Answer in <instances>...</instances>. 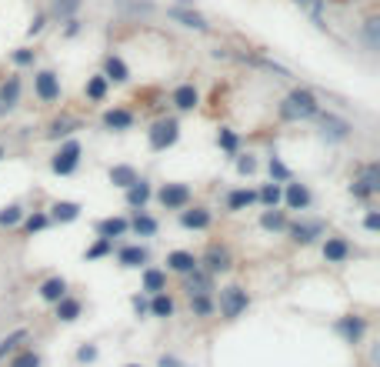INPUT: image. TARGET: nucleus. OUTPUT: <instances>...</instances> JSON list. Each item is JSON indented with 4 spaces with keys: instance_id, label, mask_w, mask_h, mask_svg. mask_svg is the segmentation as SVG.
Returning <instances> with one entry per match:
<instances>
[{
    "instance_id": "9d476101",
    "label": "nucleus",
    "mask_w": 380,
    "mask_h": 367,
    "mask_svg": "<svg viewBox=\"0 0 380 367\" xmlns=\"http://www.w3.org/2000/svg\"><path fill=\"white\" fill-rule=\"evenodd\" d=\"M287 234H291L293 244L310 248L317 238H324L327 234V224L324 220H293V224H287Z\"/></svg>"
},
{
    "instance_id": "3c124183",
    "label": "nucleus",
    "mask_w": 380,
    "mask_h": 367,
    "mask_svg": "<svg viewBox=\"0 0 380 367\" xmlns=\"http://www.w3.org/2000/svg\"><path fill=\"white\" fill-rule=\"evenodd\" d=\"M47 21H50V17H47V11H37V14H33V17H31V27H27V37H37V33H44Z\"/></svg>"
},
{
    "instance_id": "393cba45",
    "label": "nucleus",
    "mask_w": 380,
    "mask_h": 367,
    "mask_svg": "<svg viewBox=\"0 0 380 367\" xmlns=\"http://www.w3.org/2000/svg\"><path fill=\"white\" fill-rule=\"evenodd\" d=\"M37 294H40V301H44V304H57L67 294V277H60V274L47 277V281L37 287Z\"/></svg>"
},
{
    "instance_id": "4c0bfd02",
    "label": "nucleus",
    "mask_w": 380,
    "mask_h": 367,
    "mask_svg": "<svg viewBox=\"0 0 380 367\" xmlns=\"http://www.w3.org/2000/svg\"><path fill=\"white\" fill-rule=\"evenodd\" d=\"M281 201H283V184L271 181L257 191V204H264V207H281Z\"/></svg>"
},
{
    "instance_id": "052dcab7",
    "label": "nucleus",
    "mask_w": 380,
    "mask_h": 367,
    "mask_svg": "<svg viewBox=\"0 0 380 367\" xmlns=\"http://www.w3.org/2000/svg\"><path fill=\"white\" fill-rule=\"evenodd\" d=\"M127 367H141V364H127Z\"/></svg>"
},
{
    "instance_id": "39448f33",
    "label": "nucleus",
    "mask_w": 380,
    "mask_h": 367,
    "mask_svg": "<svg viewBox=\"0 0 380 367\" xmlns=\"http://www.w3.org/2000/svg\"><path fill=\"white\" fill-rule=\"evenodd\" d=\"M157 201H161L163 211H177V214H180L184 207L194 204V191H190V184H184V181H170L157 191Z\"/></svg>"
},
{
    "instance_id": "bf43d9fd",
    "label": "nucleus",
    "mask_w": 380,
    "mask_h": 367,
    "mask_svg": "<svg viewBox=\"0 0 380 367\" xmlns=\"http://www.w3.org/2000/svg\"><path fill=\"white\" fill-rule=\"evenodd\" d=\"M4 157H7V147H4V144H0V161H4Z\"/></svg>"
},
{
    "instance_id": "f3484780",
    "label": "nucleus",
    "mask_w": 380,
    "mask_h": 367,
    "mask_svg": "<svg viewBox=\"0 0 380 367\" xmlns=\"http://www.w3.org/2000/svg\"><path fill=\"white\" fill-rule=\"evenodd\" d=\"M21 94H23V84L21 77L11 74L4 84H0V114H11L17 104H21Z\"/></svg>"
},
{
    "instance_id": "4468645a",
    "label": "nucleus",
    "mask_w": 380,
    "mask_h": 367,
    "mask_svg": "<svg viewBox=\"0 0 380 367\" xmlns=\"http://www.w3.org/2000/svg\"><path fill=\"white\" fill-rule=\"evenodd\" d=\"M214 224V211L204 204H194V207H184L180 211V227L184 230H207V227Z\"/></svg>"
},
{
    "instance_id": "c756f323",
    "label": "nucleus",
    "mask_w": 380,
    "mask_h": 367,
    "mask_svg": "<svg viewBox=\"0 0 380 367\" xmlns=\"http://www.w3.org/2000/svg\"><path fill=\"white\" fill-rule=\"evenodd\" d=\"M54 307H57V321H60V324H74L77 317L84 314V304L77 301V297H70V294H64Z\"/></svg>"
},
{
    "instance_id": "ddd939ff",
    "label": "nucleus",
    "mask_w": 380,
    "mask_h": 367,
    "mask_svg": "<svg viewBox=\"0 0 380 367\" xmlns=\"http://www.w3.org/2000/svg\"><path fill=\"white\" fill-rule=\"evenodd\" d=\"M117 264L124 270H143L151 264V250L143 248V244H124L117 250Z\"/></svg>"
},
{
    "instance_id": "f03ea898",
    "label": "nucleus",
    "mask_w": 380,
    "mask_h": 367,
    "mask_svg": "<svg viewBox=\"0 0 380 367\" xmlns=\"http://www.w3.org/2000/svg\"><path fill=\"white\" fill-rule=\"evenodd\" d=\"M177 141H180V120L177 117H157L147 130V144H151L153 154L170 151Z\"/></svg>"
},
{
    "instance_id": "1a4fd4ad",
    "label": "nucleus",
    "mask_w": 380,
    "mask_h": 367,
    "mask_svg": "<svg viewBox=\"0 0 380 367\" xmlns=\"http://www.w3.org/2000/svg\"><path fill=\"white\" fill-rule=\"evenodd\" d=\"M33 94L40 104H57L60 94H64V87H60V77L54 70H37L33 74Z\"/></svg>"
},
{
    "instance_id": "4be33fe9",
    "label": "nucleus",
    "mask_w": 380,
    "mask_h": 367,
    "mask_svg": "<svg viewBox=\"0 0 380 367\" xmlns=\"http://www.w3.org/2000/svg\"><path fill=\"white\" fill-rule=\"evenodd\" d=\"M141 291L147 294V297H153V294H163L167 291V270H161V267H143V274H141Z\"/></svg>"
},
{
    "instance_id": "79ce46f5",
    "label": "nucleus",
    "mask_w": 380,
    "mask_h": 367,
    "mask_svg": "<svg viewBox=\"0 0 380 367\" xmlns=\"http://www.w3.org/2000/svg\"><path fill=\"white\" fill-rule=\"evenodd\" d=\"M27 217V211H23V204H7L4 211H0V227H21V220Z\"/></svg>"
},
{
    "instance_id": "f8f14e48",
    "label": "nucleus",
    "mask_w": 380,
    "mask_h": 367,
    "mask_svg": "<svg viewBox=\"0 0 380 367\" xmlns=\"http://www.w3.org/2000/svg\"><path fill=\"white\" fill-rule=\"evenodd\" d=\"M287 211H307V207L314 204V194H310V187L300 181H287L283 184V201H281Z\"/></svg>"
},
{
    "instance_id": "9b49d317",
    "label": "nucleus",
    "mask_w": 380,
    "mask_h": 367,
    "mask_svg": "<svg viewBox=\"0 0 380 367\" xmlns=\"http://www.w3.org/2000/svg\"><path fill=\"white\" fill-rule=\"evenodd\" d=\"M100 124H104V130H110V134H127V130H134V124H137V114H134L131 107H107L104 117H100Z\"/></svg>"
},
{
    "instance_id": "58836bf2",
    "label": "nucleus",
    "mask_w": 380,
    "mask_h": 367,
    "mask_svg": "<svg viewBox=\"0 0 380 367\" xmlns=\"http://www.w3.org/2000/svg\"><path fill=\"white\" fill-rule=\"evenodd\" d=\"M214 311H217V304H214L210 294H194V297H190V314H194V317L204 321V317H210Z\"/></svg>"
},
{
    "instance_id": "dca6fc26",
    "label": "nucleus",
    "mask_w": 380,
    "mask_h": 367,
    "mask_svg": "<svg viewBox=\"0 0 380 367\" xmlns=\"http://www.w3.org/2000/svg\"><path fill=\"white\" fill-rule=\"evenodd\" d=\"M170 104H174L180 114H190V110L200 107V90L194 84H177L174 94H170Z\"/></svg>"
},
{
    "instance_id": "09e8293b",
    "label": "nucleus",
    "mask_w": 380,
    "mask_h": 367,
    "mask_svg": "<svg viewBox=\"0 0 380 367\" xmlns=\"http://www.w3.org/2000/svg\"><path fill=\"white\" fill-rule=\"evenodd\" d=\"M11 60H13V67H33L37 50H33V47H17V50L11 54Z\"/></svg>"
},
{
    "instance_id": "0eeeda50",
    "label": "nucleus",
    "mask_w": 380,
    "mask_h": 367,
    "mask_svg": "<svg viewBox=\"0 0 380 367\" xmlns=\"http://www.w3.org/2000/svg\"><path fill=\"white\" fill-rule=\"evenodd\" d=\"M334 331L344 344L357 347L360 341H364V334H367V317H360V314H344V317L334 321Z\"/></svg>"
},
{
    "instance_id": "37998d69",
    "label": "nucleus",
    "mask_w": 380,
    "mask_h": 367,
    "mask_svg": "<svg viewBox=\"0 0 380 367\" xmlns=\"http://www.w3.org/2000/svg\"><path fill=\"white\" fill-rule=\"evenodd\" d=\"M267 171H271V181L273 184H287V181H293V174H291V167L277 157V154H271V161H267Z\"/></svg>"
},
{
    "instance_id": "aec40b11",
    "label": "nucleus",
    "mask_w": 380,
    "mask_h": 367,
    "mask_svg": "<svg viewBox=\"0 0 380 367\" xmlns=\"http://www.w3.org/2000/svg\"><path fill=\"white\" fill-rule=\"evenodd\" d=\"M324 260L327 264H347L350 260V240L334 234V238L324 240Z\"/></svg>"
},
{
    "instance_id": "7c9ffc66",
    "label": "nucleus",
    "mask_w": 380,
    "mask_h": 367,
    "mask_svg": "<svg viewBox=\"0 0 380 367\" xmlns=\"http://www.w3.org/2000/svg\"><path fill=\"white\" fill-rule=\"evenodd\" d=\"M227 211L230 214H237V211H247V207L257 204V191H250V187H237V191H230L227 194Z\"/></svg>"
},
{
    "instance_id": "2f4dec72",
    "label": "nucleus",
    "mask_w": 380,
    "mask_h": 367,
    "mask_svg": "<svg viewBox=\"0 0 380 367\" xmlns=\"http://www.w3.org/2000/svg\"><path fill=\"white\" fill-rule=\"evenodd\" d=\"M110 94V84H107V77L104 74H94L87 77V84H84V97L90 100V104H104Z\"/></svg>"
},
{
    "instance_id": "a19ab883",
    "label": "nucleus",
    "mask_w": 380,
    "mask_h": 367,
    "mask_svg": "<svg viewBox=\"0 0 380 367\" xmlns=\"http://www.w3.org/2000/svg\"><path fill=\"white\" fill-rule=\"evenodd\" d=\"M360 181L367 184L370 187V194L377 197L380 194V164L377 161H370V164H364V167H360V174H357Z\"/></svg>"
},
{
    "instance_id": "c03bdc74",
    "label": "nucleus",
    "mask_w": 380,
    "mask_h": 367,
    "mask_svg": "<svg viewBox=\"0 0 380 367\" xmlns=\"http://www.w3.org/2000/svg\"><path fill=\"white\" fill-rule=\"evenodd\" d=\"M110 254H114V240L97 238L87 250H84V260H104V257H110Z\"/></svg>"
},
{
    "instance_id": "a18cd8bd",
    "label": "nucleus",
    "mask_w": 380,
    "mask_h": 367,
    "mask_svg": "<svg viewBox=\"0 0 380 367\" xmlns=\"http://www.w3.org/2000/svg\"><path fill=\"white\" fill-rule=\"evenodd\" d=\"M21 227H23V234H40V230H47V227H50V217L47 214H40V211H37V214H27L21 220Z\"/></svg>"
},
{
    "instance_id": "cd10ccee",
    "label": "nucleus",
    "mask_w": 380,
    "mask_h": 367,
    "mask_svg": "<svg viewBox=\"0 0 380 367\" xmlns=\"http://www.w3.org/2000/svg\"><path fill=\"white\" fill-rule=\"evenodd\" d=\"M137 177H141V174H137V167H134V164H114V167L107 171V181L114 184V187H120V191H127Z\"/></svg>"
},
{
    "instance_id": "a211bd4d",
    "label": "nucleus",
    "mask_w": 380,
    "mask_h": 367,
    "mask_svg": "<svg viewBox=\"0 0 380 367\" xmlns=\"http://www.w3.org/2000/svg\"><path fill=\"white\" fill-rule=\"evenodd\" d=\"M151 197H153V184L147 181V177H137V181L127 187V207H131V211H143V207L151 204Z\"/></svg>"
},
{
    "instance_id": "bb28decb",
    "label": "nucleus",
    "mask_w": 380,
    "mask_h": 367,
    "mask_svg": "<svg viewBox=\"0 0 380 367\" xmlns=\"http://www.w3.org/2000/svg\"><path fill=\"white\" fill-rule=\"evenodd\" d=\"M200 264H197V257L190 254V250H170L167 254V270H174V274H190V270H197Z\"/></svg>"
},
{
    "instance_id": "49530a36",
    "label": "nucleus",
    "mask_w": 380,
    "mask_h": 367,
    "mask_svg": "<svg viewBox=\"0 0 380 367\" xmlns=\"http://www.w3.org/2000/svg\"><path fill=\"white\" fill-rule=\"evenodd\" d=\"M7 367H40V354L37 351H17V354H11V364Z\"/></svg>"
},
{
    "instance_id": "de8ad7c7",
    "label": "nucleus",
    "mask_w": 380,
    "mask_h": 367,
    "mask_svg": "<svg viewBox=\"0 0 380 367\" xmlns=\"http://www.w3.org/2000/svg\"><path fill=\"white\" fill-rule=\"evenodd\" d=\"M234 164H237V174L240 177H250V174H257V157L254 154H234Z\"/></svg>"
},
{
    "instance_id": "f257e3e1",
    "label": "nucleus",
    "mask_w": 380,
    "mask_h": 367,
    "mask_svg": "<svg viewBox=\"0 0 380 367\" xmlns=\"http://www.w3.org/2000/svg\"><path fill=\"white\" fill-rule=\"evenodd\" d=\"M281 120L287 124H297V120H310L320 114V100H317L314 90H307V87H293L291 94L281 100V107H277Z\"/></svg>"
},
{
    "instance_id": "5701e85b",
    "label": "nucleus",
    "mask_w": 380,
    "mask_h": 367,
    "mask_svg": "<svg viewBox=\"0 0 380 367\" xmlns=\"http://www.w3.org/2000/svg\"><path fill=\"white\" fill-rule=\"evenodd\" d=\"M184 291H187V297H194V294H214V277L200 267L190 270V274H184Z\"/></svg>"
},
{
    "instance_id": "423d86ee",
    "label": "nucleus",
    "mask_w": 380,
    "mask_h": 367,
    "mask_svg": "<svg viewBox=\"0 0 380 367\" xmlns=\"http://www.w3.org/2000/svg\"><path fill=\"white\" fill-rule=\"evenodd\" d=\"M250 307V294L237 284H230V287H220V314L227 317V321H237L240 314H247Z\"/></svg>"
},
{
    "instance_id": "ea45409f",
    "label": "nucleus",
    "mask_w": 380,
    "mask_h": 367,
    "mask_svg": "<svg viewBox=\"0 0 380 367\" xmlns=\"http://www.w3.org/2000/svg\"><path fill=\"white\" fill-rule=\"evenodd\" d=\"M217 147L224 154H230V157H234V154H240V134H237V130H230V127H220L217 130Z\"/></svg>"
},
{
    "instance_id": "a878e982",
    "label": "nucleus",
    "mask_w": 380,
    "mask_h": 367,
    "mask_svg": "<svg viewBox=\"0 0 380 367\" xmlns=\"http://www.w3.org/2000/svg\"><path fill=\"white\" fill-rule=\"evenodd\" d=\"M287 214H283L281 207H264V214H261V230H267V234H283L287 230Z\"/></svg>"
},
{
    "instance_id": "412c9836",
    "label": "nucleus",
    "mask_w": 380,
    "mask_h": 367,
    "mask_svg": "<svg viewBox=\"0 0 380 367\" xmlns=\"http://www.w3.org/2000/svg\"><path fill=\"white\" fill-rule=\"evenodd\" d=\"M80 211L84 207L77 204V201H54L50 204V224H74V220H80Z\"/></svg>"
},
{
    "instance_id": "c9c22d12",
    "label": "nucleus",
    "mask_w": 380,
    "mask_h": 367,
    "mask_svg": "<svg viewBox=\"0 0 380 367\" xmlns=\"http://www.w3.org/2000/svg\"><path fill=\"white\" fill-rule=\"evenodd\" d=\"M23 341H27V327H17V331H11V334L4 337V341H0V364H4L11 354H17Z\"/></svg>"
},
{
    "instance_id": "473e14b6",
    "label": "nucleus",
    "mask_w": 380,
    "mask_h": 367,
    "mask_svg": "<svg viewBox=\"0 0 380 367\" xmlns=\"http://www.w3.org/2000/svg\"><path fill=\"white\" fill-rule=\"evenodd\" d=\"M174 311H177V304H174V297H170L167 291H163V294H153L151 304H147V314H151V317H161V321L174 317Z\"/></svg>"
},
{
    "instance_id": "8fccbe9b",
    "label": "nucleus",
    "mask_w": 380,
    "mask_h": 367,
    "mask_svg": "<svg viewBox=\"0 0 380 367\" xmlns=\"http://www.w3.org/2000/svg\"><path fill=\"white\" fill-rule=\"evenodd\" d=\"M364 37H367L370 50H377V47H380V21H377V17H370V21L364 23Z\"/></svg>"
},
{
    "instance_id": "864d4df0",
    "label": "nucleus",
    "mask_w": 380,
    "mask_h": 367,
    "mask_svg": "<svg viewBox=\"0 0 380 367\" xmlns=\"http://www.w3.org/2000/svg\"><path fill=\"white\" fill-rule=\"evenodd\" d=\"M350 197H354V201H370V187L364 181H360V177H354V181H350Z\"/></svg>"
},
{
    "instance_id": "6e6d98bb",
    "label": "nucleus",
    "mask_w": 380,
    "mask_h": 367,
    "mask_svg": "<svg viewBox=\"0 0 380 367\" xmlns=\"http://www.w3.org/2000/svg\"><path fill=\"white\" fill-rule=\"evenodd\" d=\"M364 230L377 234V230H380V211H370V214L364 217Z\"/></svg>"
},
{
    "instance_id": "f704fd0d",
    "label": "nucleus",
    "mask_w": 380,
    "mask_h": 367,
    "mask_svg": "<svg viewBox=\"0 0 380 367\" xmlns=\"http://www.w3.org/2000/svg\"><path fill=\"white\" fill-rule=\"evenodd\" d=\"M74 130H80V120L77 117H57L54 124L47 127V137H50V141H67Z\"/></svg>"
},
{
    "instance_id": "e433bc0d",
    "label": "nucleus",
    "mask_w": 380,
    "mask_h": 367,
    "mask_svg": "<svg viewBox=\"0 0 380 367\" xmlns=\"http://www.w3.org/2000/svg\"><path fill=\"white\" fill-rule=\"evenodd\" d=\"M293 4H297V7H300V11H304L307 17L320 27V31H327V21H324V4L327 0H293Z\"/></svg>"
},
{
    "instance_id": "c85d7f7f",
    "label": "nucleus",
    "mask_w": 380,
    "mask_h": 367,
    "mask_svg": "<svg viewBox=\"0 0 380 367\" xmlns=\"http://www.w3.org/2000/svg\"><path fill=\"white\" fill-rule=\"evenodd\" d=\"M131 230L137 234V238H157L161 224H157V217H151L147 211H134V217H131Z\"/></svg>"
},
{
    "instance_id": "b1692460",
    "label": "nucleus",
    "mask_w": 380,
    "mask_h": 367,
    "mask_svg": "<svg viewBox=\"0 0 380 367\" xmlns=\"http://www.w3.org/2000/svg\"><path fill=\"white\" fill-rule=\"evenodd\" d=\"M104 77H107V84H127V80H131V67H127L124 57L107 54V60H104Z\"/></svg>"
},
{
    "instance_id": "7ed1b4c3",
    "label": "nucleus",
    "mask_w": 380,
    "mask_h": 367,
    "mask_svg": "<svg viewBox=\"0 0 380 367\" xmlns=\"http://www.w3.org/2000/svg\"><path fill=\"white\" fill-rule=\"evenodd\" d=\"M80 157H84L80 141L67 137V141H60V147L54 151V157H50V171H54L57 177H70V174H77V167H80Z\"/></svg>"
},
{
    "instance_id": "5fc2aeb1",
    "label": "nucleus",
    "mask_w": 380,
    "mask_h": 367,
    "mask_svg": "<svg viewBox=\"0 0 380 367\" xmlns=\"http://www.w3.org/2000/svg\"><path fill=\"white\" fill-rule=\"evenodd\" d=\"M147 304H151V297H147V294H134V297H131V307H134V314H137V317H143V314H147Z\"/></svg>"
},
{
    "instance_id": "2eb2a0df",
    "label": "nucleus",
    "mask_w": 380,
    "mask_h": 367,
    "mask_svg": "<svg viewBox=\"0 0 380 367\" xmlns=\"http://www.w3.org/2000/svg\"><path fill=\"white\" fill-rule=\"evenodd\" d=\"M170 21H177L180 27H187V31H200V33L210 31V21H207L197 7H170Z\"/></svg>"
},
{
    "instance_id": "6e6552de",
    "label": "nucleus",
    "mask_w": 380,
    "mask_h": 367,
    "mask_svg": "<svg viewBox=\"0 0 380 367\" xmlns=\"http://www.w3.org/2000/svg\"><path fill=\"white\" fill-rule=\"evenodd\" d=\"M197 264H200V270H207L210 277H217V274H227V270L234 267V257H230V250L224 248V244H210V248L204 250V257H197Z\"/></svg>"
},
{
    "instance_id": "13d9d810",
    "label": "nucleus",
    "mask_w": 380,
    "mask_h": 367,
    "mask_svg": "<svg viewBox=\"0 0 380 367\" xmlns=\"http://www.w3.org/2000/svg\"><path fill=\"white\" fill-rule=\"evenodd\" d=\"M161 367H184V364H180L174 354H163V357H161Z\"/></svg>"
},
{
    "instance_id": "72a5a7b5",
    "label": "nucleus",
    "mask_w": 380,
    "mask_h": 367,
    "mask_svg": "<svg viewBox=\"0 0 380 367\" xmlns=\"http://www.w3.org/2000/svg\"><path fill=\"white\" fill-rule=\"evenodd\" d=\"M80 7H84V0H50L47 17H54V21H70V17L80 14Z\"/></svg>"
},
{
    "instance_id": "6ab92c4d",
    "label": "nucleus",
    "mask_w": 380,
    "mask_h": 367,
    "mask_svg": "<svg viewBox=\"0 0 380 367\" xmlns=\"http://www.w3.org/2000/svg\"><path fill=\"white\" fill-rule=\"evenodd\" d=\"M94 234H97V238H107V240H117V238H124V234H131V220H127V217H104V220L94 224Z\"/></svg>"
},
{
    "instance_id": "4d7b16f0",
    "label": "nucleus",
    "mask_w": 380,
    "mask_h": 367,
    "mask_svg": "<svg viewBox=\"0 0 380 367\" xmlns=\"http://www.w3.org/2000/svg\"><path fill=\"white\" fill-rule=\"evenodd\" d=\"M64 23H67V27H64V33H67V37H77V33L84 31V23L77 21V17H70V21H64Z\"/></svg>"
},
{
    "instance_id": "603ef678",
    "label": "nucleus",
    "mask_w": 380,
    "mask_h": 367,
    "mask_svg": "<svg viewBox=\"0 0 380 367\" xmlns=\"http://www.w3.org/2000/svg\"><path fill=\"white\" fill-rule=\"evenodd\" d=\"M97 357H100L97 344H80L77 347V361H80V364H94Z\"/></svg>"
},
{
    "instance_id": "20e7f679",
    "label": "nucleus",
    "mask_w": 380,
    "mask_h": 367,
    "mask_svg": "<svg viewBox=\"0 0 380 367\" xmlns=\"http://www.w3.org/2000/svg\"><path fill=\"white\" fill-rule=\"evenodd\" d=\"M317 130H320V137H324L327 144H344L350 141V134H354V124L350 120H344L340 114H330V110H320L317 114Z\"/></svg>"
}]
</instances>
